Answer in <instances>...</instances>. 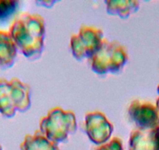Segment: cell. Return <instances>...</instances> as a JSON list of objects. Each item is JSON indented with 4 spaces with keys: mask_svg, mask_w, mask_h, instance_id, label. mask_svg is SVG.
<instances>
[{
    "mask_svg": "<svg viewBox=\"0 0 159 150\" xmlns=\"http://www.w3.org/2000/svg\"><path fill=\"white\" fill-rule=\"evenodd\" d=\"M45 25L42 16L25 13L20 15L10 27V35L17 50L28 59L35 60L43 53Z\"/></svg>",
    "mask_w": 159,
    "mask_h": 150,
    "instance_id": "obj_1",
    "label": "cell"
},
{
    "mask_svg": "<svg viewBox=\"0 0 159 150\" xmlns=\"http://www.w3.org/2000/svg\"><path fill=\"white\" fill-rule=\"evenodd\" d=\"M30 107V88L17 78L0 80V113L12 117L16 111H27Z\"/></svg>",
    "mask_w": 159,
    "mask_h": 150,
    "instance_id": "obj_2",
    "label": "cell"
},
{
    "mask_svg": "<svg viewBox=\"0 0 159 150\" xmlns=\"http://www.w3.org/2000/svg\"><path fill=\"white\" fill-rule=\"evenodd\" d=\"M91 70L99 75L118 73L129 60L126 49L116 41L104 39L102 45L90 59Z\"/></svg>",
    "mask_w": 159,
    "mask_h": 150,
    "instance_id": "obj_3",
    "label": "cell"
},
{
    "mask_svg": "<svg viewBox=\"0 0 159 150\" xmlns=\"http://www.w3.org/2000/svg\"><path fill=\"white\" fill-rule=\"evenodd\" d=\"M77 129L76 116L72 111H66L60 107L50 110L47 116L40 120L39 131L56 144L64 142Z\"/></svg>",
    "mask_w": 159,
    "mask_h": 150,
    "instance_id": "obj_4",
    "label": "cell"
},
{
    "mask_svg": "<svg viewBox=\"0 0 159 150\" xmlns=\"http://www.w3.org/2000/svg\"><path fill=\"white\" fill-rule=\"evenodd\" d=\"M104 39L101 29L94 26H82L79 33L71 37L70 49L73 57L77 60L90 59L99 49Z\"/></svg>",
    "mask_w": 159,
    "mask_h": 150,
    "instance_id": "obj_5",
    "label": "cell"
},
{
    "mask_svg": "<svg viewBox=\"0 0 159 150\" xmlns=\"http://www.w3.org/2000/svg\"><path fill=\"white\" fill-rule=\"evenodd\" d=\"M128 115L137 129L151 130L159 125V111L157 107L146 101L135 99L129 105Z\"/></svg>",
    "mask_w": 159,
    "mask_h": 150,
    "instance_id": "obj_6",
    "label": "cell"
},
{
    "mask_svg": "<svg viewBox=\"0 0 159 150\" xmlns=\"http://www.w3.org/2000/svg\"><path fill=\"white\" fill-rule=\"evenodd\" d=\"M113 125L101 112H91L85 116V131L90 140L101 145L110 140Z\"/></svg>",
    "mask_w": 159,
    "mask_h": 150,
    "instance_id": "obj_7",
    "label": "cell"
},
{
    "mask_svg": "<svg viewBox=\"0 0 159 150\" xmlns=\"http://www.w3.org/2000/svg\"><path fill=\"white\" fill-rule=\"evenodd\" d=\"M129 150H159L155 129L133 131L129 140Z\"/></svg>",
    "mask_w": 159,
    "mask_h": 150,
    "instance_id": "obj_8",
    "label": "cell"
},
{
    "mask_svg": "<svg viewBox=\"0 0 159 150\" xmlns=\"http://www.w3.org/2000/svg\"><path fill=\"white\" fill-rule=\"evenodd\" d=\"M17 48L10 34L0 32V67L9 68L15 62Z\"/></svg>",
    "mask_w": 159,
    "mask_h": 150,
    "instance_id": "obj_9",
    "label": "cell"
},
{
    "mask_svg": "<svg viewBox=\"0 0 159 150\" xmlns=\"http://www.w3.org/2000/svg\"><path fill=\"white\" fill-rule=\"evenodd\" d=\"M20 150H60L58 144L52 142L40 131L27 134L20 145Z\"/></svg>",
    "mask_w": 159,
    "mask_h": 150,
    "instance_id": "obj_10",
    "label": "cell"
},
{
    "mask_svg": "<svg viewBox=\"0 0 159 150\" xmlns=\"http://www.w3.org/2000/svg\"><path fill=\"white\" fill-rule=\"evenodd\" d=\"M108 14L119 16L121 19H127L139 9L138 1H105Z\"/></svg>",
    "mask_w": 159,
    "mask_h": 150,
    "instance_id": "obj_11",
    "label": "cell"
},
{
    "mask_svg": "<svg viewBox=\"0 0 159 150\" xmlns=\"http://www.w3.org/2000/svg\"><path fill=\"white\" fill-rule=\"evenodd\" d=\"M20 7L19 1L0 0V24L10 21Z\"/></svg>",
    "mask_w": 159,
    "mask_h": 150,
    "instance_id": "obj_12",
    "label": "cell"
},
{
    "mask_svg": "<svg viewBox=\"0 0 159 150\" xmlns=\"http://www.w3.org/2000/svg\"><path fill=\"white\" fill-rule=\"evenodd\" d=\"M96 150H124V148L121 139L115 137L101 145Z\"/></svg>",
    "mask_w": 159,
    "mask_h": 150,
    "instance_id": "obj_13",
    "label": "cell"
},
{
    "mask_svg": "<svg viewBox=\"0 0 159 150\" xmlns=\"http://www.w3.org/2000/svg\"><path fill=\"white\" fill-rule=\"evenodd\" d=\"M56 1H39V2H37V4H41L42 6H43L44 7H52V6L56 3Z\"/></svg>",
    "mask_w": 159,
    "mask_h": 150,
    "instance_id": "obj_14",
    "label": "cell"
},
{
    "mask_svg": "<svg viewBox=\"0 0 159 150\" xmlns=\"http://www.w3.org/2000/svg\"><path fill=\"white\" fill-rule=\"evenodd\" d=\"M157 92H158V94H159V85H158V87H157ZM156 107H157V110H158V111H159V97H158V99H157V100Z\"/></svg>",
    "mask_w": 159,
    "mask_h": 150,
    "instance_id": "obj_15",
    "label": "cell"
}]
</instances>
